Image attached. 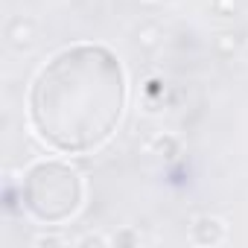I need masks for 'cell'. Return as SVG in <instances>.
<instances>
[{
	"label": "cell",
	"mask_w": 248,
	"mask_h": 248,
	"mask_svg": "<svg viewBox=\"0 0 248 248\" xmlns=\"http://www.w3.org/2000/svg\"><path fill=\"white\" fill-rule=\"evenodd\" d=\"M6 38L15 50H27L35 41V21L32 18H12L6 24Z\"/></svg>",
	"instance_id": "6da1fadb"
},
{
	"label": "cell",
	"mask_w": 248,
	"mask_h": 248,
	"mask_svg": "<svg viewBox=\"0 0 248 248\" xmlns=\"http://www.w3.org/2000/svg\"><path fill=\"white\" fill-rule=\"evenodd\" d=\"M239 47H242V41H239L236 32H219V35L213 38V50H216V56H222V59H233V56L239 53Z\"/></svg>",
	"instance_id": "7a4b0ae2"
},
{
	"label": "cell",
	"mask_w": 248,
	"mask_h": 248,
	"mask_svg": "<svg viewBox=\"0 0 248 248\" xmlns=\"http://www.w3.org/2000/svg\"><path fill=\"white\" fill-rule=\"evenodd\" d=\"M161 38H164V32H161V27L158 24H143L140 30H138V47H143V50H155L158 44H161Z\"/></svg>",
	"instance_id": "3957f363"
},
{
	"label": "cell",
	"mask_w": 248,
	"mask_h": 248,
	"mask_svg": "<svg viewBox=\"0 0 248 248\" xmlns=\"http://www.w3.org/2000/svg\"><path fill=\"white\" fill-rule=\"evenodd\" d=\"M242 6V0H213V12L219 18H233Z\"/></svg>",
	"instance_id": "277c9868"
},
{
	"label": "cell",
	"mask_w": 248,
	"mask_h": 248,
	"mask_svg": "<svg viewBox=\"0 0 248 248\" xmlns=\"http://www.w3.org/2000/svg\"><path fill=\"white\" fill-rule=\"evenodd\" d=\"M175 149H178V140H175V138H158V140H155V152H158L161 158H172Z\"/></svg>",
	"instance_id": "5b68a950"
},
{
	"label": "cell",
	"mask_w": 248,
	"mask_h": 248,
	"mask_svg": "<svg viewBox=\"0 0 248 248\" xmlns=\"http://www.w3.org/2000/svg\"><path fill=\"white\" fill-rule=\"evenodd\" d=\"M32 242H35V245H64L67 236H59V233H38V236H32Z\"/></svg>",
	"instance_id": "8992f818"
},
{
	"label": "cell",
	"mask_w": 248,
	"mask_h": 248,
	"mask_svg": "<svg viewBox=\"0 0 248 248\" xmlns=\"http://www.w3.org/2000/svg\"><path fill=\"white\" fill-rule=\"evenodd\" d=\"M111 239L108 236H102V233H88L85 239H82V245H108Z\"/></svg>",
	"instance_id": "52a82bcc"
}]
</instances>
